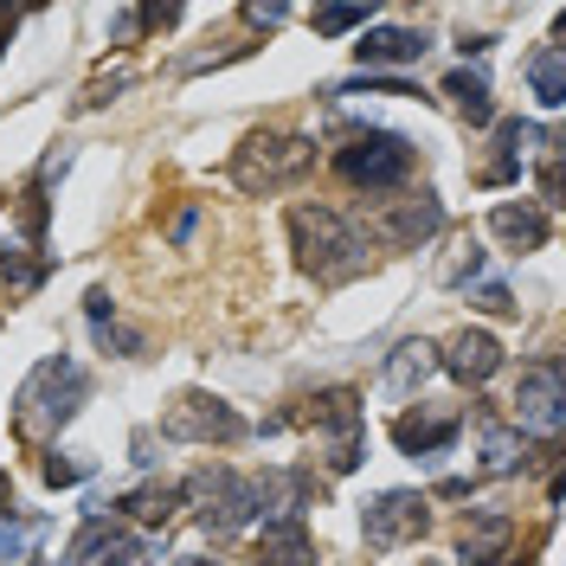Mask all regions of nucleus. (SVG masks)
<instances>
[{"label":"nucleus","instance_id":"obj_1","mask_svg":"<svg viewBox=\"0 0 566 566\" xmlns=\"http://www.w3.org/2000/svg\"><path fill=\"white\" fill-rule=\"evenodd\" d=\"M290 239H296V264L316 283H348L367 271V239L328 207H296L290 212Z\"/></svg>","mask_w":566,"mask_h":566},{"label":"nucleus","instance_id":"obj_2","mask_svg":"<svg viewBox=\"0 0 566 566\" xmlns=\"http://www.w3.org/2000/svg\"><path fill=\"white\" fill-rule=\"evenodd\" d=\"M84 367L65 360V354H45L33 374H27V387H20V431L27 438H52L59 424L77 419V406H84Z\"/></svg>","mask_w":566,"mask_h":566},{"label":"nucleus","instance_id":"obj_3","mask_svg":"<svg viewBox=\"0 0 566 566\" xmlns=\"http://www.w3.org/2000/svg\"><path fill=\"white\" fill-rule=\"evenodd\" d=\"M180 495L200 509V528L207 534H239L258 522V483L232 476V470H193Z\"/></svg>","mask_w":566,"mask_h":566},{"label":"nucleus","instance_id":"obj_4","mask_svg":"<svg viewBox=\"0 0 566 566\" xmlns=\"http://www.w3.org/2000/svg\"><path fill=\"white\" fill-rule=\"evenodd\" d=\"M310 424H316V438H322V463H328L335 476H348L354 463L367 458L360 399H354L348 387H335V392H322V399H310Z\"/></svg>","mask_w":566,"mask_h":566},{"label":"nucleus","instance_id":"obj_5","mask_svg":"<svg viewBox=\"0 0 566 566\" xmlns=\"http://www.w3.org/2000/svg\"><path fill=\"white\" fill-rule=\"evenodd\" d=\"M335 168L354 187H399L412 175V142L392 136V129H367V136H348L335 148Z\"/></svg>","mask_w":566,"mask_h":566},{"label":"nucleus","instance_id":"obj_6","mask_svg":"<svg viewBox=\"0 0 566 566\" xmlns=\"http://www.w3.org/2000/svg\"><path fill=\"white\" fill-rule=\"evenodd\" d=\"M316 161V142L310 136H251L239 155H232V180L258 193V187H290V180L303 175Z\"/></svg>","mask_w":566,"mask_h":566},{"label":"nucleus","instance_id":"obj_7","mask_svg":"<svg viewBox=\"0 0 566 566\" xmlns=\"http://www.w3.org/2000/svg\"><path fill=\"white\" fill-rule=\"evenodd\" d=\"M161 438H175V444H232V438H245V419L212 392H180L168 406V419H161Z\"/></svg>","mask_w":566,"mask_h":566},{"label":"nucleus","instance_id":"obj_8","mask_svg":"<svg viewBox=\"0 0 566 566\" xmlns=\"http://www.w3.org/2000/svg\"><path fill=\"white\" fill-rule=\"evenodd\" d=\"M424 495H412V490H387V495H374L367 509H360V528H367V547H406V541H419L424 534Z\"/></svg>","mask_w":566,"mask_h":566},{"label":"nucleus","instance_id":"obj_9","mask_svg":"<svg viewBox=\"0 0 566 566\" xmlns=\"http://www.w3.org/2000/svg\"><path fill=\"white\" fill-rule=\"evenodd\" d=\"M560 412H566V392H560V360H534L515 387V419L528 431H560Z\"/></svg>","mask_w":566,"mask_h":566},{"label":"nucleus","instance_id":"obj_10","mask_svg":"<svg viewBox=\"0 0 566 566\" xmlns=\"http://www.w3.org/2000/svg\"><path fill=\"white\" fill-rule=\"evenodd\" d=\"M438 226H444V200H438V193H412V200H399V207L374 226V239L392 245V251H412V245H424Z\"/></svg>","mask_w":566,"mask_h":566},{"label":"nucleus","instance_id":"obj_11","mask_svg":"<svg viewBox=\"0 0 566 566\" xmlns=\"http://www.w3.org/2000/svg\"><path fill=\"white\" fill-rule=\"evenodd\" d=\"M258 566H316V541L303 528V515H283V522H264L258 534Z\"/></svg>","mask_w":566,"mask_h":566},{"label":"nucleus","instance_id":"obj_12","mask_svg":"<svg viewBox=\"0 0 566 566\" xmlns=\"http://www.w3.org/2000/svg\"><path fill=\"white\" fill-rule=\"evenodd\" d=\"M458 412H406V419H392V444L406 451V458H431V451H444L451 438H458Z\"/></svg>","mask_w":566,"mask_h":566},{"label":"nucleus","instance_id":"obj_13","mask_svg":"<svg viewBox=\"0 0 566 566\" xmlns=\"http://www.w3.org/2000/svg\"><path fill=\"white\" fill-rule=\"evenodd\" d=\"M354 52H360V65H419L424 52H431V39L419 27H374Z\"/></svg>","mask_w":566,"mask_h":566},{"label":"nucleus","instance_id":"obj_14","mask_svg":"<svg viewBox=\"0 0 566 566\" xmlns=\"http://www.w3.org/2000/svg\"><path fill=\"white\" fill-rule=\"evenodd\" d=\"M444 367H451L458 380H470V387H483L495 367H502V342H495V335H483V328H463L458 342L444 348Z\"/></svg>","mask_w":566,"mask_h":566},{"label":"nucleus","instance_id":"obj_15","mask_svg":"<svg viewBox=\"0 0 566 566\" xmlns=\"http://www.w3.org/2000/svg\"><path fill=\"white\" fill-rule=\"evenodd\" d=\"M534 142H541V129H534V123H502V129H495V161H490V168H483L476 180H490V187L515 180V175H522V161H528Z\"/></svg>","mask_w":566,"mask_h":566},{"label":"nucleus","instance_id":"obj_16","mask_svg":"<svg viewBox=\"0 0 566 566\" xmlns=\"http://www.w3.org/2000/svg\"><path fill=\"white\" fill-rule=\"evenodd\" d=\"M490 232L502 239V245H515V251H541L547 245V212L541 207H495Z\"/></svg>","mask_w":566,"mask_h":566},{"label":"nucleus","instance_id":"obj_17","mask_svg":"<svg viewBox=\"0 0 566 566\" xmlns=\"http://www.w3.org/2000/svg\"><path fill=\"white\" fill-rule=\"evenodd\" d=\"M431 374H438V348H431V342H406V348L387 360V392L406 399V392H419Z\"/></svg>","mask_w":566,"mask_h":566},{"label":"nucleus","instance_id":"obj_18","mask_svg":"<svg viewBox=\"0 0 566 566\" xmlns=\"http://www.w3.org/2000/svg\"><path fill=\"white\" fill-rule=\"evenodd\" d=\"M444 97H451V104H458V116H463V123H476V129L495 116L490 77H483V71H451V77H444Z\"/></svg>","mask_w":566,"mask_h":566},{"label":"nucleus","instance_id":"obj_19","mask_svg":"<svg viewBox=\"0 0 566 566\" xmlns=\"http://www.w3.org/2000/svg\"><path fill=\"white\" fill-rule=\"evenodd\" d=\"M509 522H502V515H483V522H476V528L463 534V547H458V560L463 566H502V554H509Z\"/></svg>","mask_w":566,"mask_h":566},{"label":"nucleus","instance_id":"obj_20","mask_svg":"<svg viewBox=\"0 0 566 566\" xmlns=\"http://www.w3.org/2000/svg\"><path fill=\"white\" fill-rule=\"evenodd\" d=\"M45 271H52V258H45L39 245H7L0 251V277H7L13 296H33L39 283H45Z\"/></svg>","mask_w":566,"mask_h":566},{"label":"nucleus","instance_id":"obj_21","mask_svg":"<svg viewBox=\"0 0 566 566\" xmlns=\"http://www.w3.org/2000/svg\"><path fill=\"white\" fill-rule=\"evenodd\" d=\"M483 476H509V470H522V438L509 431V424H483V463H476Z\"/></svg>","mask_w":566,"mask_h":566},{"label":"nucleus","instance_id":"obj_22","mask_svg":"<svg viewBox=\"0 0 566 566\" xmlns=\"http://www.w3.org/2000/svg\"><path fill=\"white\" fill-rule=\"evenodd\" d=\"M528 84H534V97L547 109H560L566 104V77H560V45H541L528 59Z\"/></svg>","mask_w":566,"mask_h":566},{"label":"nucleus","instance_id":"obj_23","mask_svg":"<svg viewBox=\"0 0 566 566\" xmlns=\"http://www.w3.org/2000/svg\"><path fill=\"white\" fill-rule=\"evenodd\" d=\"M123 509H129L136 522H168V515L180 509V490L175 483H142V490L123 495Z\"/></svg>","mask_w":566,"mask_h":566},{"label":"nucleus","instance_id":"obj_24","mask_svg":"<svg viewBox=\"0 0 566 566\" xmlns=\"http://www.w3.org/2000/svg\"><path fill=\"white\" fill-rule=\"evenodd\" d=\"M155 554H161V541H148V534H109L97 566H155Z\"/></svg>","mask_w":566,"mask_h":566},{"label":"nucleus","instance_id":"obj_25","mask_svg":"<svg viewBox=\"0 0 566 566\" xmlns=\"http://www.w3.org/2000/svg\"><path fill=\"white\" fill-rule=\"evenodd\" d=\"M476 271H483V245H476V239H458L451 258L438 264V283H470Z\"/></svg>","mask_w":566,"mask_h":566},{"label":"nucleus","instance_id":"obj_26","mask_svg":"<svg viewBox=\"0 0 566 566\" xmlns=\"http://www.w3.org/2000/svg\"><path fill=\"white\" fill-rule=\"evenodd\" d=\"M84 476H91V458H77V451H52V458H45V483H52V490L84 483Z\"/></svg>","mask_w":566,"mask_h":566},{"label":"nucleus","instance_id":"obj_27","mask_svg":"<svg viewBox=\"0 0 566 566\" xmlns=\"http://www.w3.org/2000/svg\"><path fill=\"white\" fill-rule=\"evenodd\" d=\"M39 534H45V522H0V560H20Z\"/></svg>","mask_w":566,"mask_h":566},{"label":"nucleus","instance_id":"obj_28","mask_svg":"<svg viewBox=\"0 0 566 566\" xmlns=\"http://www.w3.org/2000/svg\"><path fill=\"white\" fill-rule=\"evenodd\" d=\"M374 13L367 7H322L316 13V33H348V27H367Z\"/></svg>","mask_w":566,"mask_h":566},{"label":"nucleus","instance_id":"obj_29","mask_svg":"<svg viewBox=\"0 0 566 566\" xmlns=\"http://www.w3.org/2000/svg\"><path fill=\"white\" fill-rule=\"evenodd\" d=\"M470 303H476V310H490V316H515V296H509L502 283H483V290H476Z\"/></svg>","mask_w":566,"mask_h":566},{"label":"nucleus","instance_id":"obj_30","mask_svg":"<svg viewBox=\"0 0 566 566\" xmlns=\"http://www.w3.org/2000/svg\"><path fill=\"white\" fill-rule=\"evenodd\" d=\"M283 13H290V7H245V20H251V27H277Z\"/></svg>","mask_w":566,"mask_h":566},{"label":"nucleus","instance_id":"obj_31","mask_svg":"<svg viewBox=\"0 0 566 566\" xmlns=\"http://www.w3.org/2000/svg\"><path fill=\"white\" fill-rule=\"evenodd\" d=\"M7 39H13V7H0V52H7Z\"/></svg>","mask_w":566,"mask_h":566},{"label":"nucleus","instance_id":"obj_32","mask_svg":"<svg viewBox=\"0 0 566 566\" xmlns=\"http://www.w3.org/2000/svg\"><path fill=\"white\" fill-rule=\"evenodd\" d=\"M7 502H13V476L0 470V515H7Z\"/></svg>","mask_w":566,"mask_h":566},{"label":"nucleus","instance_id":"obj_33","mask_svg":"<svg viewBox=\"0 0 566 566\" xmlns=\"http://www.w3.org/2000/svg\"><path fill=\"white\" fill-rule=\"evenodd\" d=\"M175 566H207V560H175Z\"/></svg>","mask_w":566,"mask_h":566}]
</instances>
